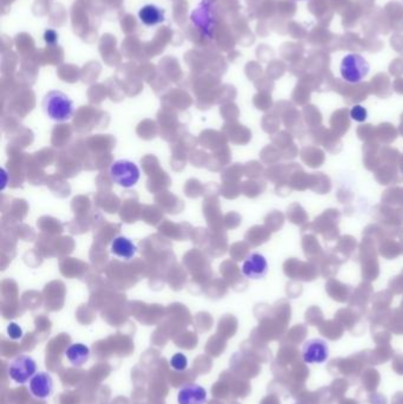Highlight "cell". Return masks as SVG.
I'll use <instances>...</instances> for the list:
<instances>
[{
  "label": "cell",
  "instance_id": "cell-14",
  "mask_svg": "<svg viewBox=\"0 0 403 404\" xmlns=\"http://www.w3.org/2000/svg\"><path fill=\"white\" fill-rule=\"evenodd\" d=\"M187 366H188V361H187V357L183 354L178 352V354H175L171 358L172 369L175 370V371L183 373L187 369Z\"/></svg>",
  "mask_w": 403,
  "mask_h": 404
},
{
  "label": "cell",
  "instance_id": "cell-2",
  "mask_svg": "<svg viewBox=\"0 0 403 404\" xmlns=\"http://www.w3.org/2000/svg\"><path fill=\"white\" fill-rule=\"evenodd\" d=\"M370 64L360 54H349L343 57L340 66L341 77L349 84H358L369 75Z\"/></svg>",
  "mask_w": 403,
  "mask_h": 404
},
{
  "label": "cell",
  "instance_id": "cell-9",
  "mask_svg": "<svg viewBox=\"0 0 403 404\" xmlns=\"http://www.w3.org/2000/svg\"><path fill=\"white\" fill-rule=\"evenodd\" d=\"M207 391L202 385L185 384L178 390V404H205Z\"/></svg>",
  "mask_w": 403,
  "mask_h": 404
},
{
  "label": "cell",
  "instance_id": "cell-12",
  "mask_svg": "<svg viewBox=\"0 0 403 404\" xmlns=\"http://www.w3.org/2000/svg\"><path fill=\"white\" fill-rule=\"evenodd\" d=\"M66 357L71 366L79 368L84 366L90 358V349L86 344L82 343H75L66 350Z\"/></svg>",
  "mask_w": 403,
  "mask_h": 404
},
{
  "label": "cell",
  "instance_id": "cell-7",
  "mask_svg": "<svg viewBox=\"0 0 403 404\" xmlns=\"http://www.w3.org/2000/svg\"><path fill=\"white\" fill-rule=\"evenodd\" d=\"M241 272L244 277L251 280H260L266 277L268 272V262L263 254L252 252L245 258L244 264L241 267Z\"/></svg>",
  "mask_w": 403,
  "mask_h": 404
},
{
  "label": "cell",
  "instance_id": "cell-13",
  "mask_svg": "<svg viewBox=\"0 0 403 404\" xmlns=\"http://www.w3.org/2000/svg\"><path fill=\"white\" fill-rule=\"evenodd\" d=\"M350 119L357 122V124H363L368 119V110L362 107L360 104L353 105V108L350 109Z\"/></svg>",
  "mask_w": 403,
  "mask_h": 404
},
{
  "label": "cell",
  "instance_id": "cell-5",
  "mask_svg": "<svg viewBox=\"0 0 403 404\" xmlns=\"http://www.w3.org/2000/svg\"><path fill=\"white\" fill-rule=\"evenodd\" d=\"M37 363L27 354H20L12 359L8 366V377L17 384H25L36 375Z\"/></svg>",
  "mask_w": 403,
  "mask_h": 404
},
{
  "label": "cell",
  "instance_id": "cell-1",
  "mask_svg": "<svg viewBox=\"0 0 403 404\" xmlns=\"http://www.w3.org/2000/svg\"><path fill=\"white\" fill-rule=\"evenodd\" d=\"M42 108L44 114L54 122H66L75 112L73 100L59 90H51L44 96Z\"/></svg>",
  "mask_w": 403,
  "mask_h": 404
},
{
  "label": "cell",
  "instance_id": "cell-8",
  "mask_svg": "<svg viewBox=\"0 0 403 404\" xmlns=\"http://www.w3.org/2000/svg\"><path fill=\"white\" fill-rule=\"evenodd\" d=\"M29 390L37 400H47L54 391V381L50 373L44 371L36 373L35 376L29 382Z\"/></svg>",
  "mask_w": 403,
  "mask_h": 404
},
{
  "label": "cell",
  "instance_id": "cell-4",
  "mask_svg": "<svg viewBox=\"0 0 403 404\" xmlns=\"http://www.w3.org/2000/svg\"><path fill=\"white\" fill-rule=\"evenodd\" d=\"M192 23L198 27L206 38H212L215 27L214 16V0H202L198 8L192 12Z\"/></svg>",
  "mask_w": 403,
  "mask_h": 404
},
{
  "label": "cell",
  "instance_id": "cell-10",
  "mask_svg": "<svg viewBox=\"0 0 403 404\" xmlns=\"http://www.w3.org/2000/svg\"><path fill=\"white\" fill-rule=\"evenodd\" d=\"M110 250H112V253L114 255H116L117 258L123 259V260H130V259L135 257L137 247L135 246V244L132 243L130 239L123 237V235H120V237L114 239Z\"/></svg>",
  "mask_w": 403,
  "mask_h": 404
},
{
  "label": "cell",
  "instance_id": "cell-16",
  "mask_svg": "<svg viewBox=\"0 0 403 404\" xmlns=\"http://www.w3.org/2000/svg\"><path fill=\"white\" fill-rule=\"evenodd\" d=\"M44 39H45V42H47V44L52 45V44L57 42L59 36H57V33H56L54 30H47V31L45 32V35H44Z\"/></svg>",
  "mask_w": 403,
  "mask_h": 404
},
{
  "label": "cell",
  "instance_id": "cell-17",
  "mask_svg": "<svg viewBox=\"0 0 403 404\" xmlns=\"http://www.w3.org/2000/svg\"><path fill=\"white\" fill-rule=\"evenodd\" d=\"M294 1H304V0H294Z\"/></svg>",
  "mask_w": 403,
  "mask_h": 404
},
{
  "label": "cell",
  "instance_id": "cell-6",
  "mask_svg": "<svg viewBox=\"0 0 403 404\" xmlns=\"http://www.w3.org/2000/svg\"><path fill=\"white\" fill-rule=\"evenodd\" d=\"M329 354V344L324 339L311 338L303 344L302 358L307 364H323Z\"/></svg>",
  "mask_w": 403,
  "mask_h": 404
},
{
  "label": "cell",
  "instance_id": "cell-11",
  "mask_svg": "<svg viewBox=\"0 0 403 404\" xmlns=\"http://www.w3.org/2000/svg\"><path fill=\"white\" fill-rule=\"evenodd\" d=\"M139 18L146 27H155L166 20L165 10L153 4L144 5V8H141Z\"/></svg>",
  "mask_w": 403,
  "mask_h": 404
},
{
  "label": "cell",
  "instance_id": "cell-3",
  "mask_svg": "<svg viewBox=\"0 0 403 404\" xmlns=\"http://www.w3.org/2000/svg\"><path fill=\"white\" fill-rule=\"evenodd\" d=\"M109 175L114 184L123 188H132L140 180V170L132 161L117 160L110 166Z\"/></svg>",
  "mask_w": 403,
  "mask_h": 404
},
{
  "label": "cell",
  "instance_id": "cell-15",
  "mask_svg": "<svg viewBox=\"0 0 403 404\" xmlns=\"http://www.w3.org/2000/svg\"><path fill=\"white\" fill-rule=\"evenodd\" d=\"M8 336L10 338L13 339V341H18V339L23 337V330L22 327L16 323H10L8 327Z\"/></svg>",
  "mask_w": 403,
  "mask_h": 404
}]
</instances>
